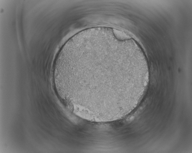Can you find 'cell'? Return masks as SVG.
<instances>
[{"label": "cell", "instance_id": "cell-1", "mask_svg": "<svg viewBox=\"0 0 192 153\" xmlns=\"http://www.w3.org/2000/svg\"><path fill=\"white\" fill-rule=\"evenodd\" d=\"M65 94L74 103L95 112L122 110L141 85L143 74L109 47H85L64 59L59 71Z\"/></svg>", "mask_w": 192, "mask_h": 153}, {"label": "cell", "instance_id": "cell-2", "mask_svg": "<svg viewBox=\"0 0 192 153\" xmlns=\"http://www.w3.org/2000/svg\"><path fill=\"white\" fill-rule=\"evenodd\" d=\"M113 34L119 40H124L129 39V36L126 34L118 30L113 29Z\"/></svg>", "mask_w": 192, "mask_h": 153}]
</instances>
